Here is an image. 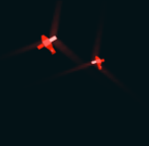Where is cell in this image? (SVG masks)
I'll return each mask as SVG.
<instances>
[{
	"label": "cell",
	"mask_w": 149,
	"mask_h": 146,
	"mask_svg": "<svg viewBox=\"0 0 149 146\" xmlns=\"http://www.w3.org/2000/svg\"><path fill=\"white\" fill-rule=\"evenodd\" d=\"M100 34H102V29H100V32L97 33V37H96L95 44H94L93 53H92V56H91V60H90L89 62H86V63H81L80 65L76 66V67H74V68H71V69L66 70V71H65V72H63V73H61V74H67V73H69V72L76 71V70L83 69V68H87V67H89V66H93L94 64H97V63H100V65L95 66V67L97 68L98 70H100V71H102V73H104V74L106 75V76L110 77V78L112 79V80L114 81V82H116V83H118V84L122 85L121 83H120L119 81H118V79H117V78H115V77L113 76V74H112V73H110V72H109V70H107V69H106V67H104V63H102V60L100 59V61H98V60L96 59V54L98 53V51H100Z\"/></svg>",
	"instance_id": "6da1fadb"
}]
</instances>
